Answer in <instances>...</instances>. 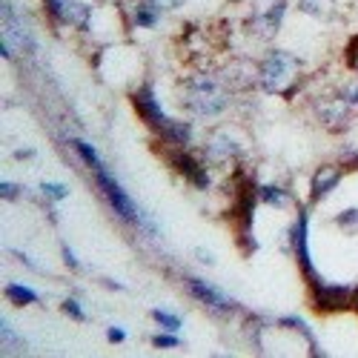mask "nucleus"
Here are the masks:
<instances>
[{"mask_svg":"<svg viewBox=\"0 0 358 358\" xmlns=\"http://www.w3.org/2000/svg\"><path fill=\"white\" fill-rule=\"evenodd\" d=\"M229 89L218 75H192L181 86V106L198 117H218L229 106Z\"/></svg>","mask_w":358,"mask_h":358,"instance_id":"nucleus-2","label":"nucleus"},{"mask_svg":"<svg viewBox=\"0 0 358 358\" xmlns=\"http://www.w3.org/2000/svg\"><path fill=\"white\" fill-rule=\"evenodd\" d=\"M298 12H304L315 20H336L338 0H298Z\"/></svg>","mask_w":358,"mask_h":358,"instance_id":"nucleus-16","label":"nucleus"},{"mask_svg":"<svg viewBox=\"0 0 358 358\" xmlns=\"http://www.w3.org/2000/svg\"><path fill=\"white\" fill-rule=\"evenodd\" d=\"M218 78L224 80V86L229 89L232 95L247 92V89L258 86V64H252V61H232L229 66L221 69Z\"/></svg>","mask_w":358,"mask_h":358,"instance_id":"nucleus-12","label":"nucleus"},{"mask_svg":"<svg viewBox=\"0 0 358 358\" xmlns=\"http://www.w3.org/2000/svg\"><path fill=\"white\" fill-rule=\"evenodd\" d=\"M352 112L355 109L341 98L338 89L336 92H324L313 101V115L327 132H344L352 121Z\"/></svg>","mask_w":358,"mask_h":358,"instance_id":"nucleus-5","label":"nucleus"},{"mask_svg":"<svg viewBox=\"0 0 358 358\" xmlns=\"http://www.w3.org/2000/svg\"><path fill=\"white\" fill-rule=\"evenodd\" d=\"M121 9L127 15L129 26H135V29H152V26H158V20L164 15V9L155 0H124Z\"/></svg>","mask_w":358,"mask_h":358,"instance_id":"nucleus-14","label":"nucleus"},{"mask_svg":"<svg viewBox=\"0 0 358 358\" xmlns=\"http://www.w3.org/2000/svg\"><path fill=\"white\" fill-rule=\"evenodd\" d=\"M152 321L161 327V330H169V333H178V330H181V315L166 313V310H152Z\"/></svg>","mask_w":358,"mask_h":358,"instance_id":"nucleus-23","label":"nucleus"},{"mask_svg":"<svg viewBox=\"0 0 358 358\" xmlns=\"http://www.w3.org/2000/svg\"><path fill=\"white\" fill-rule=\"evenodd\" d=\"M284 17H287V0H255L247 29L261 41H273L281 32Z\"/></svg>","mask_w":358,"mask_h":358,"instance_id":"nucleus-6","label":"nucleus"},{"mask_svg":"<svg viewBox=\"0 0 358 358\" xmlns=\"http://www.w3.org/2000/svg\"><path fill=\"white\" fill-rule=\"evenodd\" d=\"M0 336H3V352H15L23 347V338L15 333V327L3 318V324H0Z\"/></svg>","mask_w":358,"mask_h":358,"instance_id":"nucleus-24","label":"nucleus"},{"mask_svg":"<svg viewBox=\"0 0 358 358\" xmlns=\"http://www.w3.org/2000/svg\"><path fill=\"white\" fill-rule=\"evenodd\" d=\"M72 149H75V152L80 155V161H83V164H86L89 169H92V172L103 166V161H101V155H98V152H95V149H92V146H89L86 141H80V138H75V141H72Z\"/></svg>","mask_w":358,"mask_h":358,"instance_id":"nucleus-21","label":"nucleus"},{"mask_svg":"<svg viewBox=\"0 0 358 358\" xmlns=\"http://www.w3.org/2000/svg\"><path fill=\"white\" fill-rule=\"evenodd\" d=\"M244 152H247V141L232 127H218L206 138V146H203V158L210 166H232L244 158Z\"/></svg>","mask_w":358,"mask_h":358,"instance_id":"nucleus-3","label":"nucleus"},{"mask_svg":"<svg viewBox=\"0 0 358 358\" xmlns=\"http://www.w3.org/2000/svg\"><path fill=\"white\" fill-rule=\"evenodd\" d=\"M3 295L9 298V304H15V307H29V304H38L41 301V295L32 287H23L17 281H9L6 289H3Z\"/></svg>","mask_w":358,"mask_h":358,"instance_id":"nucleus-20","label":"nucleus"},{"mask_svg":"<svg viewBox=\"0 0 358 358\" xmlns=\"http://www.w3.org/2000/svg\"><path fill=\"white\" fill-rule=\"evenodd\" d=\"M155 3H158L164 12H175V9H181L187 0H155Z\"/></svg>","mask_w":358,"mask_h":358,"instance_id":"nucleus-33","label":"nucleus"},{"mask_svg":"<svg viewBox=\"0 0 358 358\" xmlns=\"http://www.w3.org/2000/svg\"><path fill=\"white\" fill-rule=\"evenodd\" d=\"M0 198H3V201H15V198H20V184H15V181H3V184H0Z\"/></svg>","mask_w":358,"mask_h":358,"instance_id":"nucleus-29","label":"nucleus"},{"mask_svg":"<svg viewBox=\"0 0 358 358\" xmlns=\"http://www.w3.org/2000/svg\"><path fill=\"white\" fill-rule=\"evenodd\" d=\"M278 327H284V330H295L298 336H304L310 352H313V355H324L321 347H318V341H315V336H313V330H310V324H307L304 318H298V315H284V318H278Z\"/></svg>","mask_w":358,"mask_h":358,"instance_id":"nucleus-19","label":"nucleus"},{"mask_svg":"<svg viewBox=\"0 0 358 358\" xmlns=\"http://www.w3.org/2000/svg\"><path fill=\"white\" fill-rule=\"evenodd\" d=\"M166 161H169V166H172L178 175H184L195 189L206 192V189L213 187L210 169H206V166H203V164L189 152V149H178V146H175V152H169V155H166Z\"/></svg>","mask_w":358,"mask_h":358,"instance_id":"nucleus-10","label":"nucleus"},{"mask_svg":"<svg viewBox=\"0 0 358 358\" xmlns=\"http://www.w3.org/2000/svg\"><path fill=\"white\" fill-rule=\"evenodd\" d=\"M57 20L69 29L83 32V29H89V23H92V6L83 3V0H64V9L57 15Z\"/></svg>","mask_w":358,"mask_h":358,"instance_id":"nucleus-15","label":"nucleus"},{"mask_svg":"<svg viewBox=\"0 0 358 358\" xmlns=\"http://www.w3.org/2000/svg\"><path fill=\"white\" fill-rule=\"evenodd\" d=\"M192 255H195L203 266H213V264H215V252H210L206 247H195V250H192Z\"/></svg>","mask_w":358,"mask_h":358,"instance_id":"nucleus-31","label":"nucleus"},{"mask_svg":"<svg viewBox=\"0 0 358 358\" xmlns=\"http://www.w3.org/2000/svg\"><path fill=\"white\" fill-rule=\"evenodd\" d=\"M106 341L109 344H124L127 341V330H124V327H109V330H106Z\"/></svg>","mask_w":358,"mask_h":358,"instance_id":"nucleus-30","label":"nucleus"},{"mask_svg":"<svg viewBox=\"0 0 358 358\" xmlns=\"http://www.w3.org/2000/svg\"><path fill=\"white\" fill-rule=\"evenodd\" d=\"M338 92H341V98H344L352 109H358V80H347V83H341V86H338Z\"/></svg>","mask_w":358,"mask_h":358,"instance_id":"nucleus-27","label":"nucleus"},{"mask_svg":"<svg viewBox=\"0 0 358 358\" xmlns=\"http://www.w3.org/2000/svg\"><path fill=\"white\" fill-rule=\"evenodd\" d=\"M187 289H189V295L195 298V301H201L206 310H213L215 315H232V313H238V301H235V298H229L224 289H218L210 281L192 275V278H187Z\"/></svg>","mask_w":358,"mask_h":358,"instance_id":"nucleus-9","label":"nucleus"},{"mask_svg":"<svg viewBox=\"0 0 358 358\" xmlns=\"http://www.w3.org/2000/svg\"><path fill=\"white\" fill-rule=\"evenodd\" d=\"M344 235H358V206H347V210H341L333 221Z\"/></svg>","mask_w":358,"mask_h":358,"instance_id":"nucleus-22","label":"nucleus"},{"mask_svg":"<svg viewBox=\"0 0 358 358\" xmlns=\"http://www.w3.org/2000/svg\"><path fill=\"white\" fill-rule=\"evenodd\" d=\"M152 347H158V350H178V347H181V338H178L175 333H169V330H164L161 336L152 338Z\"/></svg>","mask_w":358,"mask_h":358,"instance_id":"nucleus-26","label":"nucleus"},{"mask_svg":"<svg viewBox=\"0 0 358 358\" xmlns=\"http://www.w3.org/2000/svg\"><path fill=\"white\" fill-rule=\"evenodd\" d=\"M61 307H64V313H66L69 318H75V321H86V313H83L80 298H66V301H64Z\"/></svg>","mask_w":358,"mask_h":358,"instance_id":"nucleus-28","label":"nucleus"},{"mask_svg":"<svg viewBox=\"0 0 358 358\" xmlns=\"http://www.w3.org/2000/svg\"><path fill=\"white\" fill-rule=\"evenodd\" d=\"M95 181H98V189H101V195L109 201V206H112V213L117 215V218H124L127 224H135V227H141V221H143V213L138 210V203L129 198V192L115 181V178L109 175V169L106 166H101V169H95Z\"/></svg>","mask_w":358,"mask_h":358,"instance_id":"nucleus-4","label":"nucleus"},{"mask_svg":"<svg viewBox=\"0 0 358 358\" xmlns=\"http://www.w3.org/2000/svg\"><path fill=\"white\" fill-rule=\"evenodd\" d=\"M352 310L358 313V287H355V292H352Z\"/></svg>","mask_w":358,"mask_h":358,"instance_id":"nucleus-35","label":"nucleus"},{"mask_svg":"<svg viewBox=\"0 0 358 358\" xmlns=\"http://www.w3.org/2000/svg\"><path fill=\"white\" fill-rule=\"evenodd\" d=\"M132 106H135L138 117H141V121H143L149 129L158 132V135H164V129L169 127L172 117L161 109V103H158V98H155V92H152V86H149V83L138 86L135 92H132Z\"/></svg>","mask_w":358,"mask_h":358,"instance_id":"nucleus-8","label":"nucleus"},{"mask_svg":"<svg viewBox=\"0 0 358 358\" xmlns=\"http://www.w3.org/2000/svg\"><path fill=\"white\" fill-rule=\"evenodd\" d=\"M289 247H292V252H295V258H298V266H301V273L307 275V281L318 278L315 266H313V255H310V213H307V210L298 213V221H295L292 229H289Z\"/></svg>","mask_w":358,"mask_h":358,"instance_id":"nucleus-11","label":"nucleus"},{"mask_svg":"<svg viewBox=\"0 0 358 358\" xmlns=\"http://www.w3.org/2000/svg\"><path fill=\"white\" fill-rule=\"evenodd\" d=\"M15 158L26 161V158H35V149H15Z\"/></svg>","mask_w":358,"mask_h":358,"instance_id":"nucleus-34","label":"nucleus"},{"mask_svg":"<svg viewBox=\"0 0 358 358\" xmlns=\"http://www.w3.org/2000/svg\"><path fill=\"white\" fill-rule=\"evenodd\" d=\"M41 192H43V198H49L52 203H55V201L69 198V187H66V184H52V181H43V184H41Z\"/></svg>","mask_w":358,"mask_h":358,"instance_id":"nucleus-25","label":"nucleus"},{"mask_svg":"<svg viewBox=\"0 0 358 358\" xmlns=\"http://www.w3.org/2000/svg\"><path fill=\"white\" fill-rule=\"evenodd\" d=\"M61 252H64V264L69 266V270H78L80 261H78V255L72 252V247H69V244H61Z\"/></svg>","mask_w":358,"mask_h":358,"instance_id":"nucleus-32","label":"nucleus"},{"mask_svg":"<svg viewBox=\"0 0 358 358\" xmlns=\"http://www.w3.org/2000/svg\"><path fill=\"white\" fill-rule=\"evenodd\" d=\"M258 198H261V203L273 206V210H289L292 206V192L278 187V184H261L258 187Z\"/></svg>","mask_w":358,"mask_h":358,"instance_id":"nucleus-17","label":"nucleus"},{"mask_svg":"<svg viewBox=\"0 0 358 358\" xmlns=\"http://www.w3.org/2000/svg\"><path fill=\"white\" fill-rule=\"evenodd\" d=\"M301 72H304L301 57L287 49H273L258 64V86L266 95H281L289 101L301 89Z\"/></svg>","mask_w":358,"mask_h":358,"instance_id":"nucleus-1","label":"nucleus"},{"mask_svg":"<svg viewBox=\"0 0 358 358\" xmlns=\"http://www.w3.org/2000/svg\"><path fill=\"white\" fill-rule=\"evenodd\" d=\"M192 135H195V129H192V124L189 121H169V127L164 129V141L166 143H172V146H178V149H187L189 143H192Z\"/></svg>","mask_w":358,"mask_h":358,"instance_id":"nucleus-18","label":"nucleus"},{"mask_svg":"<svg viewBox=\"0 0 358 358\" xmlns=\"http://www.w3.org/2000/svg\"><path fill=\"white\" fill-rule=\"evenodd\" d=\"M341 178H344V166L341 164H321L310 178V201L318 203L327 195H333L336 187L341 184Z\"/></svg>","mask_w":358,"mask_h":358,"instance_id":"nucleus-13","label":"nucleus"},{"mask_svg":"<svg viewBox=\"0 0 358 358\" xmlns=\"http://www.w3.org/2000/svg\"><path fill=\"white\" fill-rule=\"evenodd\" d=\"M307 287H310V304L318 313H341V310H350L352 307L355 287L330 284V281H324L321 275L313 278V281H307Z\"/></svg>","mask_w":358,"mask_h":358,"instance_id":"nucleus-7","label":"nucleus"}]
</instances>
